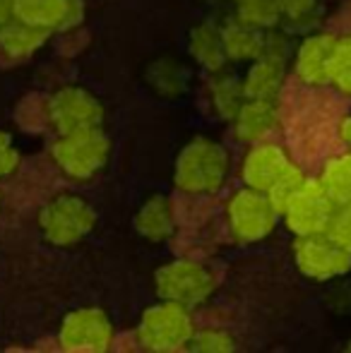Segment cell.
<instances>
[{
	"mask_svg": "<svg viewBox=\"0 0 351 353\" xmlns=\"http://www.w3.org/2000/svg\"><path fill=\"white\" fill-rule=\"evenodd\" d=\"M320 185L332 197L334 205H342V202L351 200V154L334 157L332 161L325 163Z\"/></svg>",
	"mask_w": 351,
	"mask_h": 353,
	"instance_id": "obj_21",
	"label": "cell"
},
{
	"mask_svg": "<svg viewBox=\"0 0 351 353\" xmlns=\"http://www.w3.org/2000/svg\"><path fill=\"white\" fill-rule=\"evenodd\" d=\"M347 349H349V351H351V341H349V346H347Z\"/></svg>",
	"mask_w": 351,
	"mask_h": 353,
	"instance_id": "obj_31",
	"label": "cell"
},
{
	"mask_svg": "<svg viewBox=\"0 0 351 353\" xmlns=\"http://www.w3.org/2000/svg\"><path fill=\"white\" fill-rule=\"evenodd\" d=\"M19 166V152L14 149L12 137L8 132H0V178L10 176Z\"/></svg>",
	"mask_w": 351,
	"mask_h": 353,
	"instance_id": "obj_28",
	"label": "cell"
},
{
	"mask_svg": "<svg viewBox=\"0 0 351 353\" xmlns=\"http://www.w3.org/2000/svg\"><path fill=\"white\" fill-rule=\"evenodd\" d=\"M281 10V17H286L291 24H308L315 17L318 0H277Z\"/></svg>",
	"mask_w": 351,
	"mask_h": 353,
	"instance_id": "obj_27",
	"label": "cell"
},
{
	"mask_svg": "<svg viewBox=\"0 0 351 353\" xmlns=\"http://www.w3.org/2000/svg\"><path fill=\"white\" fill-rule=\"evenodd\" d=\"M339 135H342V140H344V142H349V144H351V116H349V118H344V121H342V125H339Z\"/></svg>",
	"mask_w": 351,
	"mask_h": 353,
	"instance_id": "obj_29",
	"label": "cell"
},
{
	"mask_svg": "<svg viewBox=\"0 0 351 353\" xmlns=\"http://www.w3.org/2000/svg\"><path fill=\"white\" fill-rule=\"evenodd\" d=\"M12 17V8H10V0H0V22Z\"/></svg>",
	"mask_w": 351,
	"mask_h": 353,
	"instance_id": "obj_30",
	"label": "cell"
},
{
	"mask_svg": "<svg viewBox=\"0 0 351 353\" xmlns=\"http://www.w3.org/2000/svg\"><path fill=\"white\" fill-rule=\"evenodd\" d=\"M226 212H229L231 231L243 243H258L267 238L279 219V212L272 205L267 192L255 190V188H245V190L236 192L229 200Z\"/></svg>",
	"mask_w": 351,
	"mask_h": 353,
	"instance_id": "obj_7",
	"label": "cell"
},
{
	"mask_svg": "<svg viewBox=\"0 0 351 353\" xmlns=\"http://www.w3.org/2000/svg\"><path fill=\"white\" fill-rule=\"evenodd\" d=\"M337 37L332 34H313L303 39L296 51V74L305 84H330V58H332Z\"/></svg>",
	"mask_w": 351,
	"mask_h": 353,
	"instance_id": "obj_13",
	"label": "cell"
},
{
	"mask_svg": "<svg viewBox=\"0 0 351 353\" xmlns=\"http://www.w3.org/2000/svg\"><path fill=\"white\" fill-rule=\"evenodd\" d=\"M48 37H51V32H46V29L10 17L0 22V53L10 61H24L32 53H37Z\"/></svg>",
	"mask_w": 351,
	"mask_h": 353,
	"instance_id": "obj_14",
	"label": "cell"
},
{
	"mask_svg": "<svg viewBox=\"0 0 351 353\" xmlns=\"http://www.w3.org/2000/svg\"><path fill=\"white\" fill-rule=\"evenodd\" d=\"M157 293L161 301H174L185 307L200 305L212 296L217 279L205 265L192 260H176L157 270Z\"/></svg>",
	"mask_w": 351,
	"mask_h": 353,
	"instance_id": "obj_5",
	"label": "cell"
},
{
	"mask_svg": "<svg viewBox=\"0 0 351 353\" xmlns=\"http://www.w3.org/2000/svg\"><path fill=\"white\" fill-rule=\"evenodd\" d=\"M229 176V154L219 142L195 137L181 149L176 159L174 181L183 192L205 195L224 185Z\"/></svg>",
	"mask_w": 351,
	"mask_h": 353,
	"instance_id": "obj_1",
	"label": "cell"
},
{
	"mask_svg": "<svg viewBox=\"0 0 351 353\" xmlns=\"http://www.w3.org/2000/svg\"><path fill=\"white\" fill-rule=\"evenodd\" d=\"M277 101L270 99H245L234 116V130L245 142H263L277 128Z\"/></svg>",
	"mask_w": 351,
	"mask_h": 353,
	"instance_id": "obj_15",
	"label": "cell"
},
{
	"mask_svg": "<svg viewBox=\"0 0 351 353\" xmlns=\"http://www.w3.org/2000/svg\"><path fill=\"white\" fill-rule=\"evenodd\" d=\"M113 341V325L99 307L72 310L61 325V346L66 351H106Z\"/></svg>",
	"mask_w": 351,
	"mask_h": 353,
	"instance_id": "obj_10",
	"label": "cell"
},
{
	"mask_svg": "<svg viewBox=\"0 0 351 353\" xmlns=\"http://www.w3.org/2000/svg\"><path fill=\"white\" fill-rule=\"evenodd\" d=\"M325 233H328L334 243H339L344 250L351 252V200L337 205V210L332 214V221H330Z\"/></svg>",
	"mask_w": 351,
	"mask_h": 353,
	"instance_id": "obj_26",
	"label": "cell"
},
{
	"mask_svg": "<svg viewBox=\"0 0 351 353\" xmlns=\"http://www.w3.org/2000/svg\"><path fill=\"white\" fill-rule=\"evenodd\" d=\"M192 320L188 315V307L174 301H164L159 305L150 307L142 315L137 336L142 346L152 351H178L188 349V341L192 336Z\"/></svg>",
	"mask_w": 351,
	"mask_h": 353,
	"instance_id": "obj_4",
	"label": "cell"
},
{
	"mask_svg": "<svg viewBox=\"0 0 351 353\" xmlns=\"http://www.w3.org/2000/svg\"><path fill=\"white\" fill-rule=\"evenodd\" d=\"M188 349L200 353H229L236 349V341L229 332L207 327V330L192 332L190 341H188Z\"/></svg>",
	"mask_w": 351,
	"mask_h": 353,
	"instance_id": "obj_25",
	"label": "cell"
},
{
	"mask_svg": "<svg viewBox=\"0 0 351 353\" xmlns=\"http://www.w3.org/2000/svg\"><path fill=\"white\" fill-rule=\"evenodd\" d=\"M97 223V212L77 195H56L43 205L39 214V226L48 243L53 245H75Z\"/></svg>",
	"mask_w": 351,
	"mask_h": 353,
	"instance_id": "obj_3",
	"label": "cell"
},
{
	"mask_svg": "<svg viewBox=\"0 0 351 353\" xmlns=\"http://www.w3.org/2000/svg\"><path fill=\"white\" fill-rule=\"evenodd\" d=\"M48 118L61 135L101 128L103 108L97 97L80 87H63L48 101Z\"/></svg>",
	"mask_w": 351,
	"mask_h": 353,
	"instance_id": "obj_9",
	"label": "cell"
},
{
	"mask_svg": "<svg viewBox=\"0 0 351 353\" xmlns=\"http://www.w3.org/2000/svg\"><path fill=\"white\" fill-rule=\"evenodd\" d=\"M289 166L291 161L281 147L267 142H255V147L250 149L243 161V181L248 188L267 192Z\"/></svg>",
	"mask_w": 351,
	"mask_h": 353,
	"instance_id": "obj_12",
	"label": "cell"
},
{
	"mask_svg": "<svg viewBox=\"0 0 351 353\" xmlns=\"http://www.w3.org/2000/svg\"><path fill=\"white\" fill-rule=\"evenodd\" d=\"M330 84L351 94V34L337 39L330 58Z\"/></svg>",
	"mask_w": 351,
	"mask_h": 353,
	"instance_id": "obj_23",
	"label": "cell"
},
{
	"mask_svg": "<svg viewBox=\"0 0 351 353\" xmlns=\"http://www.w3.org/2000/svg\"><path fill=\"white\" fill-rule=\"evenodd\" d=\"M190 53L210 72L224 70L226 53H224V43H221V27H217L212 22L197 24L190 34Z\"/></svg>",
	"mask_w": 351,
	"mask_h": 353,
	"instance_id": "obj_19",
	"label": "cell"
},
{
	"mask_svg": "<svg viewBox=\"0 0 351 353\" xmlns=\"http://www.w3.org/2000/svg\"><path fill=\"white\" fill-rule=\"evenodd\" d=\"M305 181H308V178H305L303 171H301L299 166H294V163H291V166L286 168V171L281 173L279 178H277L274 185H272L270 190H267V197H270L272 205L277 207V212L281 214V210H284V207L289 205L291 197H294L296 192H299L301 188L305 185Z\"/></svg>",
	"mask_w": 351,
	"mask_h": 353,
	"instance_id": "obj_24",
	"label": "cell"
},
{
	"mask_svg": "<svg viewBox=\"0 0 351 353\" xmlns=\"http://www.w3.org/2000/svg\"><path fill=\"white\" fill-rule=\"evenodd\" d=\"M263 41H265L263 29L250 27V24L241 22V19L226 22L221 27V43H224L226 61L253 63L255 58L263 56Z\"/></svg>",
	"mask_w": 351,
	"mask_h": 353,
	"instance_id": "obj_16",
	"label": "cell"
},
{
	"mask_svg": "<svg viewBox=\"0 0 351 353\" xmlns=\"http://www.w3.org/2000/svg\"><path fill=\"white\" fill-rule=\"evenodd\" d=\"M210 97H212V103H214V111L219 113L221 118L234 121L241 103L245 101L243 82L236 79L231 72L217 70L210 79Z\"/></svg>",
	"mask_w": 351,
	"mask_h": 353,
	"instance_id": "obj_20",
	"label": "cell"
},
{
	"mask_svg": "<svg viewBox=\"0 0 351 353\" xmlns=\"http://www.w3.org/2000/svg\"><path fill=\"white\" fill-rule=\"evenodd\" d=\"M294 262L301 274L315 281H328L351 270V252L334 243L328 233L299 236L294 243Z\"/></svg>",
	"mask_w": 351,
	"mask_h": 353,
	"instance_id": "obj_6",
	"label": "cell"
},
{
	"mask_svg": "<svg viewBox=\"0 0 351 353\" xmlns=\"http://www.w3.org/2000/svg\"><path fill=\"white\" fill-rule=\"evenodd\" d=\"M12 17L46 32L70 29L82 17V0H10Z\"/></svg>",
	"mask_w": 351,
	"mask_h": 353,
	"instance_id": "obj_11",
	"label": "cell"
},
{
	"mask_svg": "<svg viewBox=\"0 0 351 353\" xmlns=\"http://www.w3.org/2000/svg\"><path fill=\"white\" fill-rule=\"evenodd\" d=\"M108 152H111V142L101 132V128L61 135L51 149L56 166L72 181H89L92 176H97L106 166Z\"/></svg>",
	"mask_w": 351,
	"mask_h": 353,
	"instance_id": "obj_2",
	"label": "cell"
},
{
	"mask_svg": "<svg viewBox=\"0 0 351 353\" xmlns=\"http://www.w3.org/2000/svg\"><path fill=\"white\" fill-rule=\"evenodd\" d=\"M236 19L267 32L279 24L281 10L277 0H236Z\"/></svg>",
	"mask_w": 351,
	"mask_h": 353,
	"instance_id": "obj_22",
	"label": "cell"
},
{
	"mask_svg": "<svg viewBox=\"0 0 351 353\" xmlns=\"http://www.w3.org/2000/svg\"><path fill=\"white\" fill-rule=\"evenodd\" d=\"M284 65L286 63L267 56L255 58L243 79L245 99H270V101H277V94H279L281 84H284Z\"/></svg>",
	"mask_w": 351,
	"mask_h": 353,
	"instance_id": "obj_18",
	"label": "cell"
},
{
	"mask_svg": "<svg viewBox=\"0 0 351 353\" xmlns=\"http://www.w3.org/2000/svg\"><path fill=\"white\" fill-rule=\"evenodd\" d=\"M334 210H337V205L325 192L320 181H305V185L291 197L281 214H284L286 226L296 236H313V233L328 231Z\"/></svg>",
	"mask_w": 351,
	"mask_h": 353,
	"instance_id": "obj_8",
	"label": "cell"
},
{
	"mask_svg": "<svg viewBox=\"0 0 351 353\" xmlns=\"http://www.w3.org/2000/svg\"><path fill=\"white\" fill-rule=\"evenodd\" d=\"M174 207L169 197L152 195L135 214V228L140 236H145L152 243H161L174 233Z\"/></svg>",
	"mask_w": 351,
	"mask_h": 353,
	"instance_id": "obj_17",
	"label": "cell"
}]
</instances>
